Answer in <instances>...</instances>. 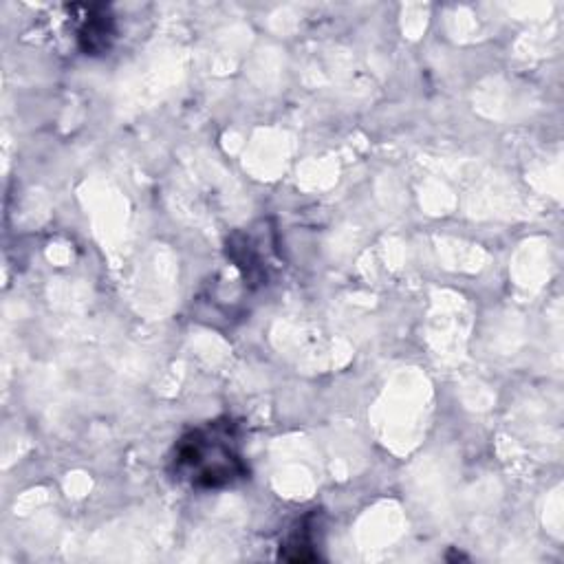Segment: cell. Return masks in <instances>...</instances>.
<instances>
[{
    "label": "cell",
    "mask_w": 564,
    "mask_h": 564,
    "mask_svg": "<svg viewBox=\"0 0 564 564\" xmlns=\"http://www.w3.org/2000/svg\"><path fill=\"white\" fill-rule=\"evenodd\" d=\"M172 476L194 490H221L249 476L236 423L210 421L183 435L172 452Z\"/></svg>",
    "instance_id": "cell-1"
},
{
    "label": "cell",
    "mask_w": 564,
    "mask_h": 564,
    "mask_svg": "<svg viewBox=\"0 0 564 564\" xmlns=\"http://www.w3.org/2000/svg\"><path fill=\"white\" fill-rule=\"evenodd\" d=\"M115 36V25L113 18L106 12L95 14V9H89V16H86L84 25L80 29V47L86 56H100L111 49V42Z\"/></svg>",
    "instance_id": "cell-2"
},
{
    "label": "cell",
    "mask_w": 564,
    "mask_h": 564,
    "mask_svg": "<svg viewBox=\"0 0 564 564\" xmlns=\"http://www.w3.org/2000/svg\"><path fill=\"white\" fill-rule=\"evenodd\" d=\"M285 551L287 549H296V553H291V562H309V560H318V553L313 551V540L309 536V527L307 523H300V531L291 534V538L285 542ZM282 553V551H280Z\"/></svg>",
    "instance_id": "cell-3"
}]
</instances>
